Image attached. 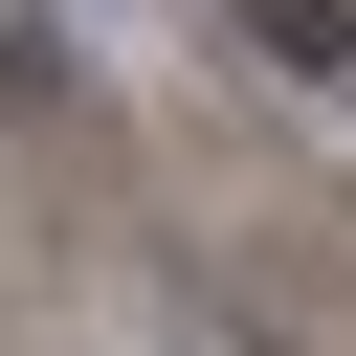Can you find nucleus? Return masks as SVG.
Instances as JSON below:
<instances>
[{
	"label": "nucleus",
	"instance_id": "obj_1",
	"mask_svg": "<svg viewBox=\"0 0 356 356\" xmlns=\"http://www.w3.org/2000/svg\"><path fill=\"white\" fill-rule=\"evenodd\" d=\"M67 89H89V22L22 0V22H0V111H67Z\"/></svg>",
	"mask_w": 356,
	"mask_h": 356
}]
</instances>
